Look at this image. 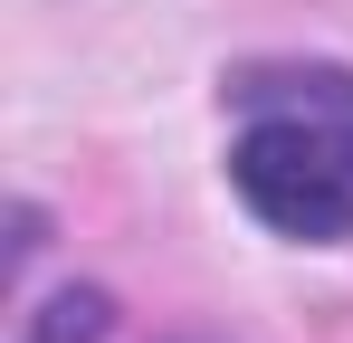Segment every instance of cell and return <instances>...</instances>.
Here are the masks:
<instances>
[{
  "instance_id": "1",
  "label": "cell",
  "mask_w": 353,
  "mask_h": 343,
  "mask_svg": "<svg viewBox=\"0 0 353 343\" xmlns=\"http://www.w3.org/2000/svg\"><path fill=\"white\" fill-rule=\"evenodd\" d=\"M230 114H239V134H230L239 210L296 248H344L353 238V143L296 105H230Z\"/></svg>"
},
{
  "instance_id": "2",
  "label": "cell",
  "mask_w": 353,
  "mask_h": 343,
  "mask_svg": "<svg viewBox=\"0 0 353 343\" xmlns=\"http://www.w3.org/2000/svg\"><path fill=\"white\" fill-rule=\"evenodd\" d=\"M220 105H296L353 143V67H334V57H258V67L220 76Z\"/></svg>"
},
{
  "instance_id": "3",
  "label": "cell",
  "mask_w": 353,
  "mask_h": 343,
  "mask_svg": "<svg viewBox=\"0 0 353 343\" xmlns=\"http://www.w3.org/2000/svg\"><path fill=\"white\" fill-rule=\"evenodd\" d=\"M105 334H115V295L105 286H58V295H39L19 315L10 343H105Z\"/></svg>"
},
{
  "instance_id": "4",
  "label": "cell",
  "mask_w": 353,
  "mask_h": 343,
  "mask_svg": "<svg viewBox=\"0 0 353 343\" xmlns=\"http://www.w3.org/2000/svg\"><path fill=\"white\" fill-rule=\"evenodd\" d=\"M39 248H48V210H39V200H19V210H10V267H29Z\"/></svg>"
}]
</instances>
